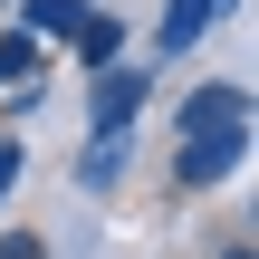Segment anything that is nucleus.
<instances>
[{"label": "nucleus", "mask_w": 259, "mask_h": 259, "mask_svg": "<svg viewBox=\"0 0 259 259\" xmlns=\"http://www.w3.org/2000/svg\"><path fill=\"white\" fill-rule=\"evenodd\" d=\"M135 106H144V77L135 67H106L96 77V125H135Z\"/></svg>", "instance_id": "f03ea898"}, {"label": "nucleus", "mask_w": 259, "mask_h": 259, "mask_svg": "<svg viewBox=\"0 0 259 259\" xmlns=\"http://www.w3.org/2000/svg\"><path fill=\"white\" fill-rule=\"evenodd\" d=\"M240 154H250V96L240 87H202L192 106H183V183L192 192H211V183H231L240 173Z\"/></svg>", "instance_id": "f257e3e1"}, {"label": "nucleus", "mask_w": 259, "mask_h": 259, "mask_svg": "<svg viewBox=\"0 0 259 259\" xmlns=\"http://www.w3.org/2000/svg\"><path fill=\"white\" fill-rule=\"evenodd\" d=\"M221 259H250V250H221Z\"/></svg>", "instance_id": "1a4fd4ad"}, {"label": "nucleus", "mask_w": 259, "mask_h": 259, "mask_svg": "<svg viewBox=\"0 0 259 259\" xmlns=\"http://www.w3.org/2000/svg\"><path fill=\"white\" fill-rule=\"evenodd\" d=\"M77 58H87V67H115V19L87 10V19H77Z\"/></svg>", "instance_id": "39448f33"}, {"label": "nucleus", "mask_w": 259, "mask_h": 259, "mask_svg": "<svg viewBox=\"0 0 259 259\" xmlns=\"http://www.w3.org/2000/svg\"><path fill=\"white\" fill-rule=\"evenodd\" d=\"M0 259H48V250H38V240H0Z\"/></svg>", "instance_id": "0eeeda50"}, {"label": "nucleus", "mask_w": 259, "mask_h": 259, "mask_svg": "<svg viewBox=\"0 0 259 259\" xmlns=\"http://www.w3.org/2000/svg\"><path fill=\"white\" fill-rule=\"evenodd\" d=\"M29 67H38V38H29V29H10V38H0V77H10V87H19V77H29Z\"/></svg>", "instance_id": "423d86ee"}, {"label": "nucleus", "mask_w": 259, "mask_h": 259, "mask_svg": "<svg viewBox=\"0 0 259 259\" xmlns=\"http://www.w3.org/2000/svg\"><path fill=\"white\" fill-rule=\"evenodd\" d=\"M115 173H125V125H96V144H87V173H77V183H87V192H106Z\"/></svg>", "instance_id": "7ed1b4c3"}, {"label": "nucleus", "mask_w": 259, "mask_h": 259, "mask_svg": "<svg viewBox=\"0 0 259 259\" xmlns=\"http://www.w3.org/2000/svg\"><path fill=\"white\" fill-rule=\"evenodd\" d=\"M19 19H29V38H77L87 0H19Z\"/></svg>", "instance_id": "20e7f679"}, {"label": "nucleus", "mask_w": 259, "mask_h": 259, "mask_svg": "<svg viewBox=\"0 0 259 259\" xmlns=\"http://www.w3.org/2000/svg\"><path fill=\"white\" fill-rule=\"evenodd\" d=\"M10 183H19V154H10V144H0V192H10Z\"/></svg>", "instance_id": "6e6552de"}]
</instances>
